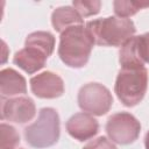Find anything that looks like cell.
Instances as JSON below:
<instances>
[{
  "label": "cell",
  "mask_w": 149,
  "mask_h": 149,
  "mask_svg": "<svg viewBox=\"0 0 149 149\" xmlns=\"http://www.w3.org/2000/svg\"><path fill=\"white\" fill-rule=\"evenodd\" d=\"M24 47H30L40 50L47 57L51 56L55 50V36L49 31H34L30 33L24 41Z\"/></svg>",
  "instance_id": "13"
},
{
  "label": "cell",
  "mask_w": 149,
  "mask_h": 149,
  "mask_svg": "<svg viewBox=\"0 0 149 149\" xmlns=\"http://www.w3.org/2000/svg\"><path fill=\"white\" fill-rule=\"evenodd\" d=\"M31 92L41 99H56L64 93L63 79L51 71L41 72L30 78Z\"/></svg>",
  "instance_id": "8"
},
{
  "label": "cell",
  "mask_w": 149,
  "mask_h": 149,
  "mask_svg": "<svg viewBox=\"0 0 149 149\" xmlns=\"http://www.w3.org/2000/svg\"><path fill=\"white\" fill-rule=\"evenodd\" d=\"M0 93L2 98H14L27 93V81L14 69L7 68L0 71Z\"/></svg>",
  "instance_id": "10"
},
{
  "label": "cell",
  "mask_w": 149,
  "mask_h": 149,
  "mask_svg": "<svg viewBox=\"0 0 149 149\" xmlns=\"http://www.w3.org/2000/svg\"><path fill=\"white\" fill-rule=\"evenodd\" d=\"M149 1H130V0H115L113 2L114 13L118 17L128 19L139 10L148 8Z\"/></svg>",
  "instance_id": "15"
},
{
  "label": "cell",
  "mask_w": 149,
  "mask_h": 149,
  "mask_svg": "<svg viewBox=\"0 0 149 149\" xmlns=\"http://www.w3.org/2000/svg\"><path fill=\"white\" fill-rule=\"evenodd\" d=\"M0 133H1V149H16L20 144V135L17 130L8 125L2 122L0 125Z\"/></svg>",
  "instance_id": "16"
},
{
  "label": "cell",
  "mask_w": 149,
  "mask_h": 149,
  "mask_svg": "<svg viewBox=\"0 0 149 149\" xmlns=\"http://www.w3.org/2000/svg\"><path fill=\"white\" fill-rule=\"evenodd\" d=\"M72 7L80 14L81 17H88L100 12L101 1L99 0H74Z\"/></svg>",
  "instance_id": "17"
},
{
  "label": "cell",
  "mask_w": 149,
  "mask_h": 149,
  "mask_svg": "<svg viewBox=\"0 0 149 149\" xmlns=\"http://www.w3.org/2000/svg\"><path fill=\"white\" fill-rule=\"evenodd\" d=\"M119 62H120L121 68L143 66L144 65V63L139 57L136 36H133L130 40H128L121 47L120 52H119Z\"/></svg>",
  "instance_id": "14"
},
{
  "label": "cell",
  "mask_w": 149,
  "mask_h": 149,
  "mask_svg": "<svg viewBox=\"0 0 149 149\" xmlns=\"http://www.w3.org/2000/svg\"><path fill=\"white\" fill-rule=\"evenodd\" d=\"M26 142L35 149H45L56 144L61 136V122L57 111L52 107L40 109L37 119L23 130Z\"/></svg>",
  "instance_id": "3"
},
{
  "label": "cell",
  "mask_w": 149,
  "mask_h": 149,
  "mask_svg": "<svg viewBox=\"0 0 149 149\" xmlns=\"http://www.w3.org/2000/svg\"><path fill=\"white\" fill-rule=\"evenodd\" d=\"M35 114L36 106L29 97L8 98L1 104V119L9 122L24 125L33 120Z\"/></svg>",
  "instance_id": "7"
},
{
  "label": "cell",
  "mask_w": 149,
  "mask_h": 149,
  "mask_svg": "<svg viewBox=\"0 0 149 149\" xmlns=\"http://www.w3.org/2000/svg\"><path fill=\"white\" fill-rule=\"evenodd\" d=\"M47 58L48 57L40 50L30 47H24L23 49L15 52L13 63L22 69L24 72L33 74L44 68Z\"/></svg>",
  "instance_id": "11"
},
{
  "label": "cell",
  "mask_w": 149,
  "mask_h": 149,
  "mask_svg": "<svg viewBox=\"0 0 149 149\" xmlns=\"http://www.w3.org/2000/svg\"><path fill=\"white\" fill-rule=\"evenodd\" d=\"M79 108L93 116H102L109 112L113 105L111 91L100 83H87L78 91Z\"/></svg>",
  "instance_id": "5"
},
{
  "label": "cell",
  "mask_w": 149,
  "mask_h": 149,
  "mask_svg": "<svg viewBox=\"0 0 149 149\" xmlns=\"http://www.w3.org/2000/svg\"><path fill=\"white\" fill-rule=\"evenodd\" d=\"M148 88V71L146 66L121 68L114 85L118 99L127 107L139 105Z\"/></svg>",
  "instance_id": "4"
},
{
  "label": "cell",
  "mask_w": 149,
  "mask_h": 149,
  "mask_svg": "<svg viewBox=\"0 0 149 149\" xmlns=\"http://www.w3.org/2000/svg\"><path fill=\"white\" fill-rule=\"evenodd\" d=\"M19 149H23V148H19Z\"/></svg>",
  "instance_id": "22"
},
{
  "label": "cell",
  "mask_w": 149,
  "mask_h": 149,
  "mask_svg": "<svg viewBox=\"0 0 149 149\" xmlns=\"http://www.w3.org/2000/svg\"><path fill=\"white\" fill-rule=\"evenodd\" d=\"M105 129L113 143L127 146L137 140L141 133V123L133 114L118 112L107 119Z\"/></svg>",
  "instance_id": "6"
},
{
  "label": "cell",
  "mask_w": 149,
  "mask_h": 149,
  "mask_svg": "<svg viewBox=\"0 0 149 149\" xmlns=\"http://www.w3.org/2000/svg\"><path fill=\"white\" fill-rule=\"evenodd\" d=\"M51 23L56 31L62 34L68 28L84 24L80 14L71 6L57 7L51 14Z\"/></svg>",
  "instance_id": "12"
},
{
  "label": "cell",
  "mask_w": 149,
  "mask_h": 149,
  "mask_svg": "<svg viewBox=\"0 0 149 149\" xmlns=\"http://www.w3.org/2000/svg\"><path fill=\"white\" fill-rule=\"evenodd\" d=\"M136 44L140 59L143 63L149 64V33H144L140 36H136Z\"/></svg>",
  "instance_id": "18"
},
{
  "label": "cell",
  "mask_w": 149,
  "mask_h": 149,
  "mask_svg": "<svg viewBox=\"0 0 149 149\" xmlns=\"http://www.w3.org/2000/svg\"><path fill=\"white\" fill-rule=\"evenodd\" d=\"M144 147H146V149H149V130L147 132L146 137H144Z\"/></svg>",
  "instance_id": "21"
},
{
  "label": "cell",
  "mask_w": 149,
  "mask_h": 149,
  "mask_svg": "<svg viewBox=\"0 0 149 149\" xmlns=\"http://www.w3.org/2000/svg\"><path fill=\"white\" fill-rule=\"evenodd\" d=\"M68 134L79 142H84L94 137L99 132V122L93 115L85 112L76 113L69 118L65 123Z\"/></svg>",
  "instance_id": "9"
},
{
  "label": "cell",
  "mask_w": 149,
  "mask_h": 149,
  "mask_svg": "<svg viewBox=\"0 0 149 149\" xmlns=\"http://www.w3.org/2000/svg\"><path fill=\"white\" fill-rule=\"evenodd\" d=\"M85 27L93 38L94 44L102 47H122L136 31L135 24L130 19L118 16L92 20Z\"/></svg>",
  "instance_id": "2"
},
{
  "label": "cell",
  "mask_w": 149,
  "mask_h": 149,
  "mask_svg": "<svg viewBox=\"0 0 149 149\" xmlns=\"http://www.w3.org/2000/svg\"><path fill=\"white\" fill-rule=\"evenodd\" d=\"M1 44H2V61H1V63L3 64L6 62V59H7V45H6L5 41H2Z\"/></svg>",
  "instance_id": "20"
},
{
  "label": "cell",
  "mask_w": 149,
  "mask_h": 149,
  "mask_svg": "<svg viewBox=\"0 0 149 149\" xmlns=\"http://www.w3.org/2000/svg\"><path fill=\"white\" fill-rule=\"evenodd\" d=\"M94 41L84 24L68 28L61 34L58 56L69 68H84L91 56Z\"/></svg>",
  "instance_id": "1"
},
{
  "label": "cell",
  "mask_w": 149,
  "mask_h": 149,
  "mask_svg": "<svg viewBox=\"0 0 149 149\" xmlns=\"http://www.w3.org/2000/svg\"><path fill=\"white\" fill-rule=\"evenodd\" d=\"M83 149H116V147L106 136H99L86 143Z\"/></svg>",
  "instance_id": "19"
}]
</instances>
